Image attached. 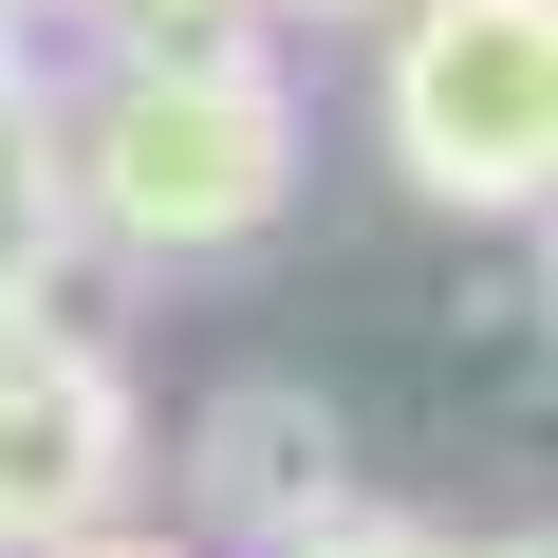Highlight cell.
<instances>
[{
  "instance_id": "6da1fadb",
  "label": "cell",
  "mask_w": 558,
  "mask_h": 558,
  "mask_svg": "<svg viewBox=\"0 0 558 558\" xmlns=\"http://www.w3.org/2000/svg\"><path fill=\"white\" fill-rule=\"evenodd\" d=\"M57 168H75V223H112L131 260H223L299 205V94L260 38H149L57 131Z\"/></svg>"
},
{
  "instance_id": "7a4b0ae2",
  "label": "cell",
  "mask_w": 558,
  "mask_h": 558,
  "mask_svg": "<svg viewBox=\"0 0 558 558\" xmlns=\"http://www.w3.org/2000/svg\"><path fill=\"white\" fill-rule=\"evenodd\" d=\"M391 168L465 223L558 205V0H391Z\"/></svg>"
},
{
  "instance_id": "3957f363",
  "label": "cell",
  "mask_w": 558,
  "mask_h": 558,
  "mask_svg": "<svg viewBox=\"0 0 558 558\" xmlns=\"http://www.w3.org/2000/svg\"><path fill=\"white\" fill-rule=\"evenodd\" d=\"M131 484V373L38 299V317H0V539H75L112 521Z\"/></svg>"
},
{
  "instance_id": "277c9868",
  "label": "cell",
  "mask_w": 558,
  "mask_h": 558,
  "mask_svg": "<svg viewBox=\"0 0 558 558\" xmlns=\"http://www.w3.org/2000/svg\"><path fill=\"white\" fill-rule=\"evenodd\" d=\"M354 502V465H336V410L317 391H223L205 410V521H242V539H299V521H336Z\"/></svg>"
},
{
  "instance_id": "5b68a950",
  "label": "cell",
  "mask_w": 558,
  "mask_h": 558,
  "mask_svg": "<svg viewBox=\"0 0 558 558\" xmlns=\"http://www.w3.org/2000/svg\"><path fill=\"white\" fill-rule=\"evenodd\" d=\"M75 242V168H57V112L20 94L0 112V317H38V260Z\"/></svg>"
},
{
  "instance_id": "8992f818",
  "label": "cell",
  "mask_w": 558,
  "mask_h": 558,
  "mask_svg": "<svg viewBox=\"0 0 558 558\" xmlns=\"http://www.w3.org/2000/svg\"><path fill=\"white\" fill-rule=\"evenodd\" d=\"M279 558H447V539H428V521H391V502H336V521H299Z\"/></svg>"
},
{
  "instance_id": "52a82bcc",
  "label": "cell",
  "mask_w": 558,
  "mask_h": 558,
  "mask_svg": "<svg viewBox=\"0 0 558 558\" xmlns=\"http://www.w3.org/2000/svg\"><path fill=\"white\" fill-rule=\"evenodd\" d=\"M112 20H131V57H149V38H242L260 0H112Z\"/></svg>"
},
{
  "instance_id": "ba28073f",
  "label": "cell",
  "mask_w": 558,
  "mask_h": 558,
  "mask_svg": "<svg viewBox=\"0 0 558 558\" xmlns=\"http://www.w3.org/2000/svg\"><path fill=\"white\" fill-rule=\"evenodd\" d=\"M38 558H168V539H131V521H75V539H38Z\"/></svg>"
},
{
  "instance_id": "9c48e42d",
  "label": "cell",
  "mask_w": 558,
  "mask_h": 558,
  "mask_svg": "<svg viewBox=\"0 0 558 558\" xmlns=\"http://www.w3.org/2000/svg\"><path fill=\"white\" fill-rule=\"evenodd\" d=\"M0 112H20V0H0Z\"/></svg>"
},
{
  "instance_id": "30bf717a",
  "label": "cell",
  "mask_w": 558,
  "mask_h": 558,
  "mask_svg": "<svg viewBox=\"0 0 558 558\" xmlns=\"http://www.w3.org/2000/svg\"><path fill=\"white\" fill-rule=\"evenodd\" d=\"M539 299H558V205H539Z\"/></svg>"
},
{
  "instance_id": "8fae6325",
  "label": "cell",
  "mask_w": 558,
  "mask_h": 558,
  "mask_svg": "<svg viewBox=\"0 0 558 558\" xmlns=\"http://www.w3.org/2000/svg\"><path fill=\"white\" fill-rule=\"evenodd\" d=\"M299 20H373V0H299Z\"/></svg>"
},
{
  "instance_id": "7c38bea8",
  "label": "cell",
  "mask_w": 558,
  "mask_h": 558,
  "mask_svg": "<svg viewBox=\"0 0 558 558\" xmlns=\"http://www.w3.org/2000/svg\"><path fill=\"white\" fill-rule=\"evenodd\" d=\"M484 558H558V539H484Z\"/></svg>"
}]
</instances>
